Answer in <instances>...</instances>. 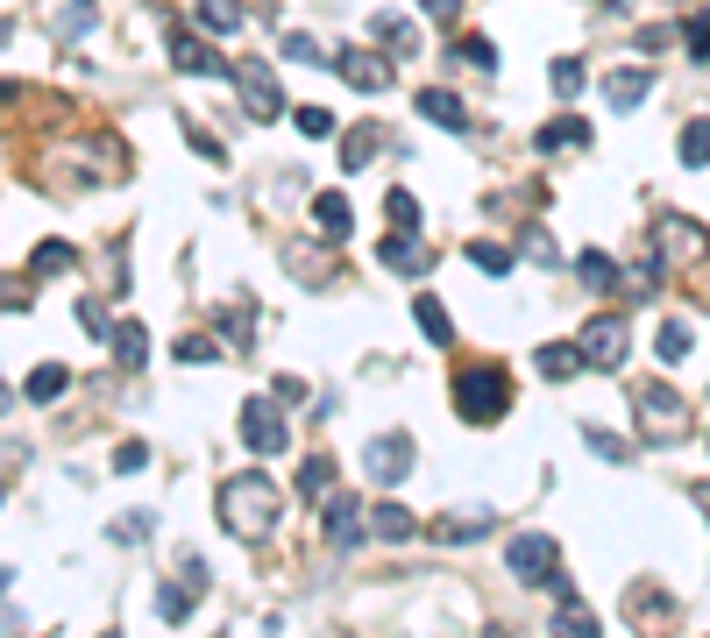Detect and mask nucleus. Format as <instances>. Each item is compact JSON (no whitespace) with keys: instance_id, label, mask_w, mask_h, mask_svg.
I'll return each instance as SVG.
<instances>
[{"instance_id":"45","label":"nucleus","mask_w":710,"mask_h":638,"mask_svg":"<svg viewBox=\"0 0 710 638\" xmlns=\"http://www.w3.org/2000/svg\"><path fill=\"white\" fill-rule=\"evenodd\" d=\"M143 461H149V448H143V440H128V448H121V454H114V469H121V475H136V469H143Z\"/></svg>"},{"instance_id":"40","label":"nucleus","mask_w":710,"mask_h":638,"mask_svg":"<svg viewBox=\"0 0 710 638\" xmlns=\"http://www.w3.org/2000/svg\"><path fill=\"white\" fill-rule=\"evenodd\" d=\"M284 57H292V65H328V50H320L305 29H292V36H284Z\"/></svg>"},{"instance_id":"27","label":"nucleus","mask_w":710,"mask_h":638,"mask_svg":"<svg viewBox=\"0 0 710 638\" xmlns=\"http://www.w3.org/2000/svg\"><path fill=\"white\" fill-rule=\"evenodd\" d=\"M661 235H668V248H675V256H703V227H697V220H682V213H668Z\"/></svg>"},{"instance_id":"21","label":"nucleus","mask_w":710,"mask_h":638,"mask_svg":"<svg viewBox=\"0 0 710 638\" xmlns=\"http://www.w3.org/2000/svg\"><path fill=\"white\" fill-rule=\"evenodd\" d=\"M575 277H583L590 284V292H619V263H611V256H597V248H583V256H575Z\"/></svg>"},{"instance_id":"32","label":"nucleus","mask_w":710,"mask_h":638,"mask_svg":"<svg viewBox=\"0 0 710 638\" xmlns=\"http://www.w3.org/2000/svg\"><path fill=\"white\" fill-rule=\"evenodd\" d=\"M292 128L305 135V143H328V135H334V114H328V107H299Z\"/></svg>"},{"instance_id":"25","label":"nucleus","mask_w":710,"mask_h":638,"mask_svg":"<svg viewBox=\"0 0 710 638\" xmlns=\"http://www.w3.org/2000/svg\"><path fill=\"white\" fill-rule=\"evenodd\" d=\"M313 220L328 227V242H341V235H349V220H356V213H349V199H341V192H320V199H313Z\"/></svg>"},{"instance_id":"6","label":"nucleus","mask_w":710,"mask_h":638,"mask_svg":"<svg viewBox=\"0 0 710 638\" xmlns=\"http://www.w3.org/2000/svg\"><path fill=\"white\" fill-rule=\"evenodd\" d=\"M171 65H178V71H192V79H227V71H235V65H227V57H221L214 43H200V36H192V29H178V22H171Z\"/></svg>"},{"instance_id":"26","label":"nucleus","mask_w":710,"mask_h":638,"mask_svg":"<svg viewBox=\"0 0 710 638\" xmlns=\"http://www.w3.org/2000/svg\"><path fill=\"white\" fill-rule=\"evenodd\" d=\"M299 497H320V504L334 497V461H328V454H313V461L299 469Z\"/></svg>"},{"instance_id":"12","label":"nucleus","mask_w":710,"mask_h":638,"mask_svg":"<svg viewBox=\"0 0 710 638\" xmlns=\"http://www.w3.org/2000/svg\"><path fill=\"white\" fill-rule=\"evenodd\" d=\"M320 526H328V539H334V547H356V539L362 532H370V518H362V504H356V497H328V511H320Z\"/></svg>"},{"instance_id":"44","label":"nucleus","mask_w":710,"mask_h":638,"mask_svg":"<svg viewBox=\"0 0 710 638\" xmlns=\"http://www.w3.org/2000/svg\"><path fill=\"white\" fill-rule=\"evenodd\" d=\"M682 36H689V57H697V65H710V14H697Z\"/></svg>"},{"instance_id":"15","label":"nucleus","mask_w":710,"mask_h":638,"mask_svg":"<svg viewBox=\"0 0 710 638\" xmlns=\"http://www.w3.org/2000/svg\"><path fill=\"white\" fill-rule=\"evenodd\" d=\"M249 8H256V0H200L192 14H200V29H206V36H235V29L249 22Z\"/></svg>"},{"instance_id":"11","label":"nucleus","mask_w":710,"mask_h":638,"mask_svg":"<svg viewBox=\"0 0 710 638\" xmlns=\"http://www.w3.org/2000/svg\"><path fill=\"white\" fill-rule=\"evenodd\" d=\"M334 71H341V79H349L356 92H383V86H391V65H383L377 50H341V57H334Z\"/></svg>"},{"instance_id":"39","label":"nucleus","mask_w":710,"mask_h":638,"mask_svg":"<svg viewBox=\"0 0 710 638\" xmlns=\"http://www.w3.org/2000/svg\"><path fill=\"white\" fill-rule=\"evenodd\" d=\"M29 269H36V277H57V269H71V242H43Z\"/></svg>"},{"instance_id":"7","label":"nucleus","mask_w":710,"mask_h":638,"mask_svg":"<svg viewBox=\"0 0 710 638\" xmlns=\"http://www.w3.org/2000/svg\"><path fill=\"white\" fill-rule=\"evenodd\" d=\"M284 419H278V404H263V397H249L242 404V448L249 454H284Z\"/></svg>"},{"instance_id":"9","label":"nucleus","mask_w":710,"mask_h":638,"mask_svg":"<svg viewBox=\"0 0 710 638\" xmlns=\"http://www.w3.org/2000/svg\"><path fill=\"white\" fill-rule=\"evenodd\" d=\"M235 92H242V107L256 114V121L284 114V92H278V79H271V65H235Z\"/></svg>"},{"instance_id":"16","label":"nucleus","mask_w":710,"mask_h":638,"mask_svg":"<svg viewBox=\"0 0 710 638\" xmlns=\"http://www.w3.org/2000/svg\"><path fill=\"white\" fill-rule=\"evenodd\" d=\"M583 143H590V121H575V114H562V121H547L541 135H533L541 157H562V149H583Z\"/></svg>"},{"instance_id":"10","label":"nucleus","mask_w":710,"mask_h":638,"mask_svg":"<svg viewBox=\"0 0 710 638\" xmlns=\"http://www.w3.org/2000/svg\"><path fill=\"white\" fill-rule=\"evenodd\" d=\"M654 92V65H619V71H604V107L611 114H632Z\"/></svg>"},{"instance_id":"22","label":"nucleus","mask_w":710,"mask_h":638,"mask_svg":"<svg viewBox=\"0 0 710 638\" xmlns=\"http://www.w3.org/2000/svg\"><path fill=\"white\" fill-rule=\"evenodd\" d=\"M547 631H597V610L568 589V596H554V625H547Z\"/></svg>"},{"instance_id":"42","label":"nucleus","mask_w":710,"mask_h":638,"mask_svg":"<svg viewBox=\"0 0 710 638\" xmlns=\"http://www.w3.org/2000/svg\"><path fill=\"white\" fill-rule=\"evenodd\" d=\"M214 355H221V347L206 341V334H185V341H178V362H185V370H200V362H214Z\"/></svg>"},{"instance_id":"41","label":"nucleus","mask_w":710,"mask_h":638,"mask_svg":"<svg viewBox=\"0 0 710 638\" xmlns=\"http://www.w3.org/2000/svg\"><path fill=\"white\" fill-rule=\"evenodd\" d=\"M654 355H661V362H682V355H689V326H682V320L661 326V347H654Z\"/></svg>"},{"instance_id":"28","label":"nucleus","mask_w":710,"mask_h":638,"mask_svg":"<svg viewBox=\"0 0 710 638\" xmlns=\"http://www.w3.org/2000/svg\"><path fill=\"white\" fill-rule=\"evenodd\" d=\"M65 391H71V370H57V362L29 370V397H36V404H50V397H65Z\"/></svg>"},{"instance_id":"1","label":"nucleus","mask_w":710,"mask_h":638,"mask_svg":"<svg viewBox=\"0 0 710 638\" xmlns=\"http://www.w3.org/2000/svg\"><path fill=\"white\" fill-rule=\"evenodd\" d=\"M278 482L263 475V469H249V475H227L221 482V526L235 532V539H271L278 526Z\"/></svg>"},{"instance_id":"34","label":"nucleus","mask_w":710,"mask_h":638,"mask_svg":"<svg viewBox=\"0 0 710 638\" xmlns=\"http://www.w3.org/2000/svg\"><path fill=\"white\" fill-rule=\"evenodd\" d=\"M469 263L490 269V277H505V269H512V248H505V242H469Z\"/></svg>"},{"instance_id":"20","label":"nucleus","mask_w":710,"mask_h":638,"mask_svg":"<svg viewBox=\"0 0 710 638\" xmlns=\"http://www.w3.org/2000/svg\"><path fill=\"white\" fill-rule=\"evenodd\" d=\"M412 320H419V334H427L434 347H448V341H455V326H448V313H440V298H434V292H419V298H412Z\"/></svg>"},{"instance_id":"33","label":"nucleus","mask_w":710,"mask_h":638,"mask_svg":"<svg viewBox=\"0 0 710 638\" xmlns=\"http://www.w3.org/2000/svg\"><path fill=\"white\" fill-rule=\"evenodd\" d=\"M383 220L406 227V235H419V199H412V192H391V199H383Z\"/></svg>"},{"instance_id":"14","label":"nucleus","mask_w":710,"mask_h":638,"mask_svg":"<svg viewBox=\"0 0 710 638\" xmlns=\"http://www.w3.org/2000/svg\"><path fill=\"white\" fill-rule=\"evenodd\" d=\"M533 362H541L547 383H568L575 370H590V362H583V341H541V355H533Z\"/></svg>"},{"instance_id":"46","label":"nucleus","mask_w":710,"mask_h":638,"mask_svg":"<svg viewBox=\"0 0 710 638\" xmlns=\"http://www.w3.org/2000/svg\"><path fill=\"white\" fill-rule=\"evenodd\" d=\"M114 539H149V518H143V511H128L121 526H114Z\"/></svg>"},{"instance_id":"24","label":"nucleus","mask_w":710,"mask_h":638,"mask_svg":"<svg viewBox=\"0 0 710 638\" xmlns=\"http://www.w3.org/2000/svg\"><path fill=\"white\" fill-rule=\"evenodd\" d=\"M114 362H121V370H143V362H149V334H143V326H114Z\"/></svg>"},{"instance_id":"3","label":"nucleus","mask_w":710,"mask_h":638,"mask_svg":"<svg viewBox=\"0 0 710 638\" xmlns=\"http://www.w3.org/2000/svg\"><path fill=\"white\" fill-rule=\"evenodd\" d=\"M455 412H463L469 425H497V419L512 412L505 370H497V362H490V370H463V376H455Z\"/></svg>"},{"instance_id":"31","label":"nucleus","mask_w":710,"mask_h":638,"mask_svg":"<svg viewBox=\"0 0 710 638\" xmlns=\"http://www.w3.org/2000/svg\"><path fill=\"white\" fill-rule=\"evenodd\" d=\"M682 164H689V170L710 164V121H689V128H682Z\"/></svg>"},{"instance_id":"49","label":"nucleus","mask_w":710,"mask_h":638,"mask_svg":"<svg viewBox=\"0 0 710 638\" xmlns=\"http://www.w3.org/2000/svg\"><path fill=\"white\" fill-rule=\"evenodd\" d=\"M604 8H625V0H604Z\"/></svg>"},{"instance_id":"43","label":"nucleus","mask_w":710,"mask_h":638,"mask_svg":"<svg viewBox=\"0 0 710 638\" xmlns=\"http://www.w3.org/2000/svg\"><path fill=\"white\" fill-rule=\"evenodd\" d=\"M79 326H86V334H114V320H107L100 298H79Z\"/></svg>"},{"instance_id":"29","label":"nucleus","mask_w":710,"mask_h":638,"mask_svg":"<svg viewBox=\"0 0 710 638\" xmlns=\"http://www.w3.org/2000/svg\"><path fill=\"white\" fill-rule=\"evenodd\" d=\"M157 617H164V625H185V617H192V582L157 589Z\"/></svg>"},{"instance_id":"47","label":"nucleus","mask_w":710,"mask_h":638,"mask_svg":"<svg viewBox=\"0 0 710 638\" xmlns=\"http://www.w3.org/2000/svg\"><path fill=\"white\" fill-rule=\"evenodd\" d=\"M419 8H427L434 22H455V14H463V0H419Z\"/></svg>"},{"instance_id":"38","label":"nucleus","mask_w":710,"mask_h":638,"mask_svg":"<svg viewBox=\"0 0 710 638\" xmlns=\"http://www.w3.org/2000/svg\"><path fill=\"white\" fill-rule=\"evenodd\" d=\"M370 157H377V128H356L349 143H341V164H349V170H362Z\"/></svg>"},{"instance_id":"5","label":"nucleus","mask_w":710,"mask_h":638,"mask_svg":"<svg viewBox=\"0 0 710 638\" xmlns=\"http://www.w3.org/2000/svg\"><path fill=\"white\" fill-rule=\"evenodd\" d=\"M362 461H370V482L398 490V482L412 475V433H377L370 448H362Z\"/></svg>"},{"instance_id":"30","label":"nucleus","mask_w":710,"mask_h":638,"mask_svg":"<svg viewBox=\"0 0 710 638\" xmlns=\"http://www.w3.org/2000/svg\"><path fill=\"white\" fill-rule=\"evenodd\" d=\"M455 57H463L469 71H497V43H490V36H463V43H455Z\"/></svg>"},{"instance_id":"35","label":"nucleus","mask_w":710,"mask_h":638,"mask_svg":"<svg viewBox=\"0 0 710 638\" xmlns=\"http://www.w3.org/2000/svg\"><path fill=\"white\" fill-rule=\"evenodd\" d=\"M221 334L235 341V347H249V341H256V313H249V305H227V313H221Z\"/></svg>"},{"instance_id":"37","label":"nucleus","mask_w":710,"mask_h":638,"mask_svg":"<svg viewBox=\"0 0 710 638\" xmlns=\"http://www.w3.org/2000/svg\"><path fill=\"white\" fill-rule=\"evenodd\" d=\"M583 57H554V92H562V100H575V92H583Z\"/></svg>"},{"instance_id":"4","label":"nucleus","mask_w":710,"mask_h":638,"mask_svg":"<svg viewBox=\"0 0 710 638\" xmlns=\"http://www.w3.org/2000/svg\"><path fill=\"white\" fill-rule=\"evenodd\" d=\"M575 341H583V362H590V370H625V355H632V326H625L619 313L590 320Z\"/></svg>"},{"instance_id":"8","label":"nucleus","mask_w":710,"mask_h":638,"mask_svg":"<svg viewBox=\"0 0 710 638\" xmlns=\"http://www.w3.org/2000/svg\"><path fill=\"white\" fill-rule=\"evenodd\" d=\"M554 560H562V553H554V539H547V532H519V539L505 547V568L519 575V582H547Z\"/></svg>"},{"instance_id":"23","label":"nucleus","mask_w":710,"mask_h":638,"mask_svg":"<svg viewBox=\"0 0 710 638\" xmlns=\"http://www.w3.org/2000/svg\"><path fill=\"white\" fill-rule=\"evenodd\" d=\"M370 29H377V43H383V50H398V57H412V50H419V29L406 22V14H377Z\"/></svg>"},{"instance_id":"13","label":"nucleus","mask_w":710,"mask_h":638,"mask_svg":"<svg viewBox=\"0 0 710 638\" xmlns=\"http://www.w3.org/2000/svg\"><path fill=\"white\" fill-rule=\"evenodd\" d=\"M412 107H419V121H434V128H455V135L469 128V107L455 100L448 86H419V100H412Z\"/></svg>"},{"instance_id":"48","label":"nucleus","mask_w":710,"mask_h":638,"mask_svg":"<svg viewBox=\"0 0 710 638\" xmlns=\"http://www.w3.org/2000/svg\"><path fill=\"white\" fill-rule=\"evenodd\" d=\"M697 504H703V511H710V482H703V490H697Z\"/></svg>"},{"instance_id":"36","label":"nucleus","mask_w":710,"mask_h":638,"mask_svg":"<svg viewBox=\"0 0 710 638\" xmlns=\"http://www.w3.org/2000/svg\"><path fill=\"white\" fill-rule=\"evenodd\" d=\"M583 440H590V454H597V461H632V448H625L619 433H604V425H583Z\"/></svg>"},{"instance_id":"19","label":"nucleus","mask_w":710,"mask_h":638,"mask_svg":"<svg viewBox=\"0 0 710 638\" xmlns=\"http://www.w3.org/2000/svg\"><path fill=\"white\" fill-rule=\"evenodd\" d=\"M377 256H383V263H391V269H427V263H434V248H427V242H419V235H406V227H398V235H391V242H383V248H377Z\"/></svg>"},{"instance_id":"17","label":"nucleus","mask_w":710,"mask_h":638,"mask_svg":"<svg viewBox=\"0 0 710 638\" xmlns=\"http://www.w3.org/2000/svg\"><path fill=\"white\" fill-rule=\"evenodd\" d=\"M497 526V518L490 511H448V518H440V526H427L434 539H448V547H463V539H484Z\"/></svg>"},{"instance_id":"2","label":"nucleus","mask_w":710,"mask_h":638,"mask_svg":"<svg viewBox=\"0 0 710 638\" xmlns=\"http://www.w3.org/2000/svg\"><path fill=\"white\" fill-rule=\"evenodd\" d=\"M632 419H640V433L654 440V448H675V440H689V425H697V412H689L668 383H646V391L632 397Z\"/></svg>"},{"instance_id":"18","label":"nucleus","mask_w":710,"mask_h":638,"mask_svg":"<svg viewBox=\"0 0 710 638\" xmlns=\"http://www.w3.org/2000/svg\"><path fill=\"white\" fill-rule=\"evenodd\" d=\"M412 532H419V518L406 504H370V539H391L398 547V539H412Z\"/></svg>"}]
</instances>
